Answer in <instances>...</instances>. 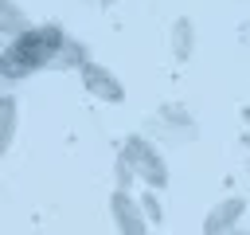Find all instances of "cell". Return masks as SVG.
Returning <instances> with one entry per match:
<instances>
[{"mask_svg": "<svg viewBox=\"0 0 250 235\" xmlns=\"http://www.w3.org/2000/svg\"><path fill=\"white\" fill-rule=\"evenodd\" d=\"M86 63H90L86 47L70 39L59 24H39L27 35L0 47V78H12V82L39 70H82Z\"/></svg>", "mask_w": 250, "mask_h": 235, "instance_id": "obj_1", "label": "cell"}, {"mask_svg": "<svg viewBox=\"0 0 250 235\" xmlns=\"http://www.w3.org/2000/svg\"><path fill=\"white\" fill-rule=\"evenodd\" d=\"M121 153H125V161L133 164V172H137V180H141L145 188H152V192L168 188V161L160 157V149H156L152 137L133 133V137H125Z\"/></svg>", "mask_w": 250, "mask_h": 235, "instance_id": "obj_2", "label": "cell"}, {"mask_svg": "<svg viewBox=\"0 0 250 235\" xmlns=\"http://www.w3.org/2000/svg\"><path fill=\"white\" fill-rule=\"evenodd\" d=\"M148 133L156 141H168V145H184V141H195L199 137V125L188 110L180 106H160L152 118H148Z\"/></svg>", "mask_w": 250, "mask_h": 235, "instance_id": "obj_3", "label": "cell"}, {"mask_svg": "<svg viewBox=\"0 0 250 235\" xmlns=\"http://www.w3.org/2000/svg\"><path fill=\"white\" fill-rule=\"evenodd\" d=\"M109 219H113L117 235H148V219H145L141 200L133 192L113 188V196H109Z\"/></svg>", "mask_w": 250, "mask_h": 235, "instance_id": "obj_4", "label": "cell"}, {"mask_svg": "<svg viewBox=\"0 0 250 235\" xmlns=\"http://www.w3.org/2000/svg\"><path fill=\"white\" fill-rule=\"evenodd\" d=\"M78 74H82V86H86V90H90L98 102H109V106L125 102V82H121V78H117L109 67H102V63H94V59H90V63H86Z\"/></svg>", "mask_w": 250, "mask_h": 235, "instance_id": "obj_5", "label": "cell"}, {"mask_svg": "<svg viewBox=\"0 0 250 235\" xmlns=\"http://www.w3.org/2000/svg\"><path fill=\"white\" fill-rule=\"evenodd\" d=\"M242 212H246V200H242V196H223V200L207 212L203 231H207V235H230V231L238 227Z\"/></svg>", "mask_w": 250, "mask_h": 235, "instance_id": "obj_6", "label": "cell"}, {"mask_svg": "<svg viewBox=\"0 0 250 235\" xmlns=\"http://www.w3.org/2000/svg\"><path fill=\"white\" fill-rule=\"evenodd\" d=\"M31 27H35V24L27 20V12H23L16 0H0V39H4V43L27 35Z\"/></svg>", "mask_w": 250, "mask_h": 235, "instance_id": "obj_7", "label": "cell"}, {"mask_svg": "<svg viewBox=\"0 0 250 235\" xmlns=\"http://www.w3.org/2000/svg\"><path fill=\"white\" fill-rule=\"evenodd\" d=\"M16 129H20V106H16L12 94H0V157L12 149Z\"/></svg>", "mask_w": 250, "mask_h": 235, "instance_id": "obj_8", "label": "cell"}, {"mask_svg": "<svg viewBox=\"0 0 250 235\" xmlns=\"http://www.w3.org/2000/svg\"><path fill=\"white\" fill-rule=\"evenodd\" d=\"M191 51H195V24H191L188 16H180V20L172 24V55H176L180 63H188Z\"/></svg>", "mask_w": 250, "mask_h": 235, "instance_id": "obj_9", "label": "cell"}, {"mask_svg": "<svg viewBox=\"0 0 250 235\" xmlns=\"http://www.w3.org/2000/svg\"><path fill=\"white\" fill-rule=\"evenodd\" d=\"M113 180H117V188H121V192H129V188H133V180H137V172H133V164L125 161V153H117V161H113Z\"/></svg>", "mask_w": 250, "mask_h": 235, "instance_id": "obj_10", "label": "cell"}, {"mask_svg": "<svg viewBox=\"0 0 250 235\" xmlns=\"http://www.w3.org/2000/svg\"><path fill=\"white\" fill-rule=\"evenodd\" d=\"M137 200H141V212H145V219H148V223H164V208H160V200H156V192H152V188H148V192H141Z\"/></svg>", "mask_w": 250, "mask_h": 235, "instance_id": "obj_11", "label": "cell"}, {"mask_svg": "<svg viewBox=\"0 0 250 235\" xmlns=\"http://www.w3.org/2000/svg\"><path fill=\"white\" fill-rule=\"evenodd\" d=\"M102 4H105V8H113V4H121V0H102Z\"/></svg>", "mask_w": 250, "mask_h": 235, "instance_id": "obj_12", "label": "cell"}, {"mask_svg": "<svg viewBox=\"0 0 250 235\" xmlns=\"http://www.w3.org/2000/svg\"><path fill=\"white\" fill-rule=\"evenodd\" d=\"M242 168H246V180H250V161H246V164H242Z\"/></svg>", "mask_w": 250, "mask_h": 235, "instance_id": "obj_13", "label": "cell"}, {"mask_svg": "<svg viewBox=\"0 0 250 235\" xmlns=\"http://www.w3.org/2000/svg\"><path fill=\"white\" fill-rule=\"evenodd\" d=\"M246 121H250V106H246Z\"/></svg>", "mask_w": 250, "mask_h": 235, "instance_id": "obj_14", "label": "cell"}, {"mask_svg": "<svg viewBox=\"0 0 250 235\" xmlns=\"http://www.w3.org/2000/svg\"><path fill=\"white\" fill-rule=\"evenodd\" d=\"M82 4H94V0H82Z\"/></svg>", "mask_w": 250, "mask_h": 235, "instance_id": "obj_15", "label": "cell"}, {"mask_svg": "<svg viewBox=\"0 0 250 235\" xmlns=\"http://www.w3.org/2000/svg\"><path fill=\"white\" fill-rule=\"evenodd\" d=\"M230 235H242V231H230Z\"/></svg>", "mask_w": 250, "mask_h": 235, "instance_id": "obj_16", "label": "cell"}]
</instances>
